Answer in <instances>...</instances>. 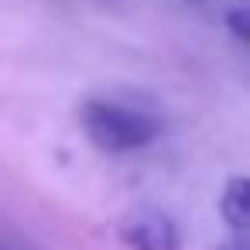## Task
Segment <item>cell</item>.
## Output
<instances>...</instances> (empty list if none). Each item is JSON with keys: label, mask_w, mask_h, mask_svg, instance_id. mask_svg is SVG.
<instances>
[{"label": "cell", "mask_w": 250, "mask_h": 250, "mask_svg": "<svg viewBox=\"0 0 250 250\" xmlns=\"http://www.w3.org/2000/svg\"><path fill=\"white\" fill-rule=\"evenodd\" d=\"M120 240L130 250H182L178 226L158 209H134L120 223Z\"/></svg>", "instance_id": "cell-2"}, {"label": "cell", "mask_w": 250, "mask_h": 250, "mask_svg": "<svg viewBox=\"0 0 250 250\" xmlns=\"http://www.w3.org/2000/svg\"><path fill=\"white\" fill-rule=\"evenodd\" d=\"M79 120H83L86 137L106 154L141 151L161 134L158 117H151L137 106L117 103V100H86L79 110Z\"/></svg>", "instance_id": "cell-1"}, {"label": "cell", "mask_w": 250, "mask_h": 250, "mask_svg": "<svg viewBox=\"0 0 250 250\" xmlns=\"http://www.w3.org/2000/svg\"><path fill=\"white\" fill-rule=\"evenodd\" d=\"M247 21H250V14H247V4H243V0H236V4L226 11V24H229V31L236 35V42H247V38H250V31H247Z\"/></svg>", "instance_id": "cell-4"}, {"label": "cell", "mask_w": 250, "mask_h": 250, "mask_svg": "<svg viewBox=\"0 0 250 250\" xmlns=\"http://www.w3.org/2000/svg\"><path fill=\"white\" fill-rule=\"evenodd\" d=\"M219 250H247V243L243 240H233V243H223Z\"/></svg>", "instance_id": "cell-5"}, {"label": "cell", "mask_w": 250, "mask_h": 250, "mask_svg": "<svg viewBox=\"0 0 250 250\" xmlns=\"http://www.w3.org/2000/svg\"><path fill=\"white\" fill-rule=\"evenodd\" d=\"M219 212H223V219H226L236 233L247 229V223H250V185H247V178L236 175V178L226 182L223 199H219Z\"/></svg>", "instance_id": "cell-3"}]
</instances>
